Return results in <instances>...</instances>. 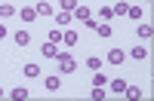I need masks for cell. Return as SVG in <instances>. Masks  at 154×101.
Returning a JSON list of instances; mask_svg holds the SVG:
<instances>
[{
  "mask_svg": "<svg viewBox=\"0 0 154 101\" xmlns=\"http://www.w3.org/2000/svg\"><path fill=\"white\" fill-rule=\"evenodd\" d=\"M59 68H62V74H74L77 71V58L71 55V52H59Z\"/></svg>",
  "mask_w": 154,
  "mask_h": 101,
  "instance_id": "obj_1",
  "label": "cell"
},
{
  "mask_svg": "<svg viewBox=\"0 0 154 101\" xmlns=\"http://www.w3.org/2000/svg\"><path fill=\"white\" fill-rule=\"evenodd\" d=\"M59 52H62L59 43H49V40H46V43L40 46V55H43V58H59Z\"/></svg>",
  "mask_w": 154,
  "mask_h": 101,
  "instance_id": "obj_2",
  "label": "cell"
},
{
  "mask_svg": "<svg viewBox=\"0 0 154 101\" xmlns=\"http://www.w3.org/2000/svg\"><path fill=\"white\" fill-rule=\"evenodd\" d=\"M34 12H37V19H40V16H53V12H56V9H53V0H43V3H37Z\"/></svg>",
  "mask_w": 154,
  "mask_h": 101,
  "instance_id": "obj_3",
  "label": "cell"
},
{
  "mask_svg": "<svg viewBox=\"0 0 154 101\" xmlns=\"http://www.w3.org/2000/svg\"><path fill=\"white\" fill-rule=\"evenodd\" d=\"M12 40H16V46H22V49H25V46L31 43V34L22 28V31H16V34H12Z\"/></svg>",
  "mask_w": 154,
  "mask_h": 101,
  "instance_id": "obj_4",
  "label": "cell"
},
{
  "mask_svg": "<svg viewBox=\"0 0 154 101\" xmlns=\"http://www.w3.org/2000/svg\"><path fill=\"white\" fill-rule=\"evenodd\" d=\"M108 92H114V95H123V89H126V83L117 77V80H108V86H105Z\"/></svg>",
  "mask_w": 154,
  "mask_h": 101,
  "instance_id": "obj_5",
  "label": "cell"
},
{
  "mask_svg": "<svg viewBox=\"0 0 154 101\" xmlns=\"http://www.w3.org/2000/svg\"><path fill=\"white\" fill-rule=\"evenodd\" d=\"M71 16H74L77 22H86V19H93V12H89V6H80V3H77V9L71 12Z\"/></svg>",
  "mask_w": 154,
  "mask_h": 101,
  "instance_id": "obj_6",
  "label": "cell"
},
{
  "mask_svg": "<svg viewBox=\"0 0 154 101\" xmlns=\"http://www.w3.org/2000/svg\"><path fill=\"white\" fill-rule=\"evenodd\" d=\"M123 49H108V65H123Z\"/></svg>",
  "mask_w": 154,
  "mask_h": 101,
  "instance_id": "obj_7",
  "label": "cell"
},
{
  "mask_svg": "<svg viewBox=\"0 0 154 101\" xmlns=\"http://www.w3.org/2000/svg\"><path fill=\"white\" fill-rule=\"evenodd\" d=\"M136 37H139V40H151V37H154V28H151V25H139V28H136Z\"/></svg>",
  "mask_w": 154,
  "mask_h": 101,
  "instance_id": "obj_8",
  "label": "cell"
},
{
  "mask_svg": "<svg viewBox=\"0 0 154 101\" xmlns=\"http://www.w3.org/2000/svg\"><path fill=\"white\" fill-rule=\"evenodd\" d=\"M62 43H65L68 49L77 46V31H62Z\"/></svg>",
  "mask_w": 154,
  "mask_h": 101,
  "instance_id": "obj_9",
  "label": "cell"
},
{
  "mask_svg": "<svg viewBox=\"0 0 154 101\" xmlns=\"http://www.w3.org/2000/svg\"><path fill=\"white\" fill-rule=\"evenodd\" d=\"M130 55H133V58H136V61H145V55H148V49H145V46H142V43H136V46H133V49H130Z\"/></svg>",
  "mask_w": 154,
  "mask_h": 101,
  "instance_id": "obj_10",
  "label": "cell"
},
{
  "mask_svg": "<svg viewBox=\"0 0 154 101\" xmlns=\"http://www.w3.org/2000/svg\"><path fill=\"white\" fill-rule=\"evenodd\" d=\"M105 95H108L105 86H93V89H89V98H93V101H105Z\"/></svg>",
  "mask_w": 154,
  "mask_h": 101,
  "instance_id": "obj_11",
  "label": "cell"
},
{
  "mask_svg": "<svg viewBox=\"0 0 154 101\" xmlns=\"http://www.w3.org/2000/svg\"><path fill=\"white\" fill-rule=\"evenodd\" d=\"M19 19H22V22H34V19H37L34 6H22V9H19Z\"/></svg>",
  "mask_w": 154,
  "mask_h": 101,
  "instance_id": "obj_12",
  "label": "cell"
},
{
  "mask_svg": "<svg viewBox=\"0 0 154 101\" xmlns=\"http://www.w3.org/2000/svg\"><path fill=\"white\" fill-rule=\"evenodd\" d=\"M9 98L12 101H28V89H25V86H16V89L9 92Z\"/></svg>",
  "mask_w": 154,
  "mask_h": 101,
  "instance_id": "obj_13",
  "label": "cell"
},
{
  "mask_svg": "<svg viewBox=\"0 0 154 101\" xmlns=\"http://www.w3.org/2000/svg\"><path fill=\"white\" fill-rule=\"evenodd\" d=\"M53 19H56V25H71V12L59 9V12H53Z\"/></svg>",
  "mask_w": 154,
  "mask_h": 101,
  "instance_id": "obj_14",
  "label": "cell"
},
{
  "mask_svg": "<svg viewBox=\"0 0 154 101\" xmlns=\"http://www.w3.org/2000/svg\"><path fill=\"white\" fill-rule=\"evenodd\" d=\"M123 95L130 98V101H139V98H142V89H139V86H126V89H123Z\"/></svg>",
  "mask_w": 154,
  "mask_h": 101,
  "instance_id": "obj_15",
  "label": "cell"
},
{
  "mask_svg": "<svg viewBox=\"0 0 154 101\" xmlns=\"http://www.w3.org/2000/svg\"><path fill=\"white\" fill-rule=\"evenodd\" d=\"M43 86H46V92H59L62 80H59V77H46V80H43Z\"/></svg>",
  "mask_w": 154,
  "mask_h": 101,
  "instance_id": "obj_16",
  "label": "cell"
},
{
  "mask_svg": "<svg viewBox=\"0 0 154 101\" xmlns=\"http://www.w3.org/2000/svg\"><path fill=\"white\" fill-rule=\"evenodd\" d=\"M25 77H40V65L28 61V65H25Z\"/></svg>",
  "mask_w": 154,
  "mask_h": 101,
  "instance_id": "obj_17",
  "label": "cell"
},
{
  "mask_svg": "<svg viewBox=\"0 0 154 101\" xmlns=\"http://www.w3.org/2000/svg\"><path fill=\"white\" fill-rule=\"evenodd\" d=\"M9 16H16V6L12 3H0V19H9Z\"/></svg>",
  "mask_w": 154,
  "mask_h": 101,
  "instance_id": "obj_18",
  "label": "cell"
},
{
  "mask_svg": "<svg viewBox=\"0 0 154 101\" xmlns=\"http://www.w3.org/2000/svg\"><path fill=\"white\" fill-rule=\"evenodd\" d=\"M86 68H89V71H102V58H99V55H89V58H86Z\"/></svg>",
  "mask_w": 154,
  "mask_h": 101,
  "instance_id": "obj_19",
  "label": "cell"
},
{
  "mask_svg": "<svg viewBox=\"0 0 154 101\" xmlns=\"http://www.w3.org/2000/svg\"><path fill=\"white\" fill-rule=\"evenodd\" d=\"M93 86H108V77L102 71H93Z\"/></svg>",
  "mask_w": 154,
  "mask_h": 101,
  "instance_id": "obj_20",
  "label": "cell"
},
{
  "mask_svg": "<svg viewBox=\"0 0 154 101\" xmlns=\"http://www.w3.org/2000/svg\"><path fill=\"white\" fill-rule=\"evenodd\" d=\"M126 9H130V3H123V0L111 6V12H114V16H126Z\"/></svg>",
  "mask_w": 154,
  "mask_h": 101,
  "instance_id": "obj_21",
  "label": "cell"
},
{
  "mask_svg": "<svg viewBox=\"0 0 154 101\" xmlns=\"http://www.w3.org/2000/svg\"><path fill=\"white\" fill-rule=\"evenodd\" d=\"M111 19H114L111 6H102V9H99V22H111Z\"/></svg>",
  "mask_w": 154,
  "mask_h": 101,
  "instance_id": "obj_22",
  "label": "cell"
},
{
  "mask_svg": "<svg viewBox=\"0 0 154 101\" xmlns=\"http://www.w3.org/2000/svg\"><path fill=\"white\" fill-rule=\"evenodd\" d=\"M126 16H130L133 22H139V19H142V6H130V9H126Z\"/></svg>",
  "mask_w": 154,
  "mask_h": 101,
  "instance_id": "obj_23",
  "label": "cell"
},
{
  "mask_svg": "<svg viewBox=\"0 0 154 101\" xmlns=\"http://www.w3.org/2000/svg\"><path fill=\"white\" fill-rule=\"evenodd\" d=\"M59 6L65 9V12H74L77 9V0H59Z\"/></svg>",
  "mask_w": 154,
  "mask_h": 101,
  "instance_id": "obj_24",
  "label": "cell"
},
{
  "mask_svg": "<svg viewBox=\"0 0 154 101\" xmlns=\"http://www.w3.org/2000/svg\"><path fill=\"white\" fill-rule=\"evenodd\" d=\"M49 43H62V28H53V31H49Z\"/></svg>",
  "mask_w": 154,
  "mask_h": 101,
  "instance_id": "obj_25",
  "label": "cell"
},
{
  "mask_svg": "<svg viewBox=\"0 0 154 101\" xmlns=\"http://www.w3.org/2000/svg\"><path fill=\"white\" fill-rule=\"evenodd\" d=\"M6 34H9V31H6V25H3V19H0V40H3Z\"/></svg>",
  "mask_w": 154,
  "mask_h": 101,
  "instance_id": "obj_26",
  "label": "cell"
},
{
  "mask_svg": "<svg viewBox=\"0 0 154 101\" xmlns=\"http://www.w3.org/2000/svg\"><path fill=\"white\" fill-rule=\"evenodd\" d=\"M0 98H3V89H0Z\"/></svg>",
  "mask_w": 154,
  "mask_h": 101,
  "instance_id": "obj_27",
  "label": "cell"
},
{
  "mask_svg": "<svg viewBox=\"0 0 154 101\" xmlns=\"http://www.w3.org/2000/svg\"><path fill=\"white\" fill-rule=\"evenodd\" d=\"M145 3H151V0H145Z\"/></svg>",
  "mask_w": 154,
  "mask_h": 101,
  "instance_id": "obj_28",
  "label": "cell"
}]
</instances>
